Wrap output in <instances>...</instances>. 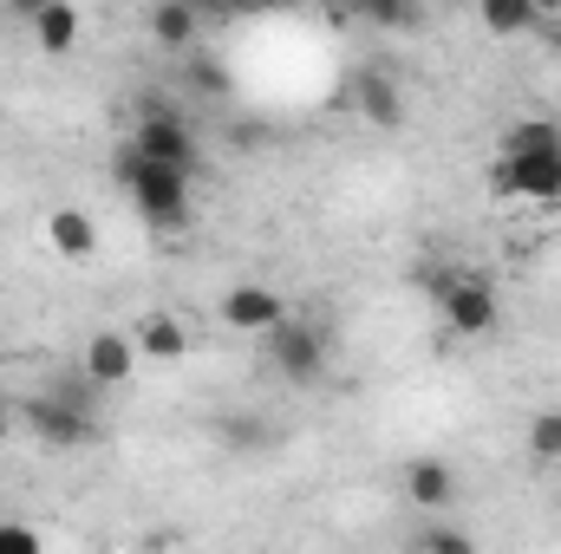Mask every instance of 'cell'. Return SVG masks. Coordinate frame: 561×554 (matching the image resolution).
Returning <instances> with one entry per match:
<instances>
[{"label":"cell","instance_id":"cell-3","mask_svg":"<svg viewBox=\"0 0 561 554\" xmlns=\"http://www.w3.org/2000/svg\"><path fill=\"white\" fill-rule=\"evenodd\" d=\"M92 399H59V392H39V399H26L20 417L33 424V437L39 443H53V450H79V443H92L99 437V424L85 412Z\"/></svg>","mask_w":561,"mask_h":554},{"label":"cell","instance_id":"cell-24","mask_svg":"<svg viewBox=\"0 0 561 554\" xmlns=\"http://www.w3.org/2000/svg\"><path fill=\"white\" fill-rule=\"evenodd\" d=\"M529 7H536V20H556L561 13V0H529Z\"/></svg>","mask_w":561,"mask_h":554},{"label":"cell","instance_id":"cell-26","mask_svg":"<svg viewBox=\"0 0 561 554\" xmlns=\"http://www.w3.org/2000/svg\"><path fill=\"white\" fill-rule=\"evenodd\" d=\"M0 437H7V399H0Z\"/></svg>","mask_w":561,"mask_h":554},{"label":"cell","instance_id":"cell-8","mask_svg":"<svg viewBox=\"0 0 561 554\" xmlns=\"http://www.w3.org/2000/svg\"><path fill=\"white\" fill-rule=\"evenodd\" d=\"M138 339L131 333H92L85 339V379L92 385H125L131 372H138Z\"/></svg>","mask_w":561,"mask_h":554},{"label":"cell","instance_id":"cell-6","mask_svg":"<svg viewBox=\"0 0 561 554\" xmlns=\"http://www.w3.org/2000/svg\"><path fill=\"white\" fill-rule=\"evenodd\" d=\"M131 150H138V157H157V163H183V170H196V138H190V125H183L176 112H163V105H150V112L138 118Z\"/></svg>","mask_w":561,"mask_h":554},{"label":"cell","instance_id":"cell-5","mask_svg":"<svg viewBox=\"0 0 561 554\" xmlns=\"http://www.w3.org/2000/svg\"><path fill=\"white\" fill-rule=\"evenodd\" d=\"M262 339H268V359L280 366V379L313 385V379L327 372V333H320V326H307V320H280V326H268Z\"/></svg>","mask_w":561,"mask_h":554},{"label":"cell","instance_id":"cell-19","mask_svg":"<svg viewBox=\"0 0 561 554\" xmlns=\"http://www.w3.org/2000/svg\"><path fill=\"white\" fill-rule=\"evenodd\" d=\"M0 554H39V535L20 522H0Z\"/></svg>","mask_w":561,"mask_h":554},{"label":"cell","instance_id":"cell-14","mask_svg":"<svg viewBox=\"0 0 561 554\" xmlns=\"http://www.w3.org/2000/svg\"><path fill=\"white\" fill-rule=\"evenodd\" d=\"M150 39L170 46V53H183L196 39V0H157L150 7Z\"/></svg>","mask_w":561,"mask_h":554},{"label":"cell","instance_id":"cell-2","mask_svg":"<svg viewBox=\"0 0 561 554\" xmlns=\"http://www.w3.org/2000/svg\"><path fill=\"white\" fill-rule=\"evenodd\" d=\"M490 189L503 203H561V143L556 150H503L490 163Z\"/></svg>","mask_w":561,"mask_h":554},{"label":"cell","instance_id":"cell-9","mask_svg":"<svg viewBox=\"0 0 561 554\" xmlns=\"http://www.w3.org/2000/svg\"><path fill=\"white\" fill-rule=\"evenodd\" d=\"M46 242H53V255H66V262H92V255H99V222H92L85 209H53V216H46Z\"/></svg>","mask_w":561,"mask_h":554},{"label":"cell","instance_id":"cell-7","mask_svg":"<svg viewBox=\"0 0 561 554\" xmlns=\"http://www.w3.org/2000/svg\"><path fill=\"white\" fill-rule=\"evenodd\" d=\"M222 320L236 326V333H268L287 320V307H280L275 287H262V280H242V287H229L222 293Z\"/></svg>","mask_w":561,"mask_h":554},{"label":"cell","instance_id":"cell-12","mask_svg":"<svg viewBox=\"0 0 561 554\" xmlns=\"http://www.w3.org/2000/svg\"><path fill=\"white\" fill-rule=\"evenodd\" d=\"M131 339H138L144 359H183V353H190V326H183L176 313H150V320H138Z\"/></svg>","mask_w":561,"mask_h":554},{"label":"cell","instance_id":"cell-20","mask_svg":"<svg viewBox=\"0 0 561 554\" xmlns=\"http://www.w3.org/2000/svg\"><path fill=\"white\" fill-rule=\"evenodd\" d=\"M424 549H437V554H470L477 542H470L463 529H431V535H424Z\"/></svg>","mask_w":561,"mask_h":554},{"label":"cell","instance_id":"cell-17","mask_svg":"<svg viewBox=\"0 0 561 554\" xmlns=\"http://www.w3.org/2000/svg\"><path fill=\"white\" fill-rule=\"evenodd\" d=\"M529 457L536 463H561V412H542L529 424Z\"/></svg>","mask_w":561,"mask_h":554},{"label":"cell","instance_id":"cell-25","mask_svg":"<svg viewBox=\"0 0 561 554\" xmlns=\"http://www.w3.org/2000/svg\"><path fill=\"white\" fill-rule=\"evenodd\" d=\"M39 7H46V0H13V13H26V20H33Z\"/></svg>","mask_w":561,"mask_h":554},{"label":"cell","instance_id":"cell-15","mask_svg":"<svg viewBox=\"0 0 561 554\" xmlns=\"http://www.w3.org/2000/svg\"><path fill=\"white\" fill-rule=\"evenodd\" d=\"M483 26H490L496 39H516V33L536 26V7H529V0H483Z\"/></svg>","mask_w":561,"mask_h":554},{"label":"cell","instance_id":"cell-4","mask_svg":"<svg viewBox=\"0 0 561 554\" xmlns=\"http://www.w3.org/2000/svg\"><path fill=\"white\" fill-rule=\"evenodd\" d=\"M437 307H444V326H450L457 339H483V333H496V320H503L490 280H477V275L444 280V287H437Z\"/></svg>","mask_w":561,"mask_h":554},{"label":"cell","instance_id":"cell-23","mask_svg":"<svg viewBox=\"0 0 561 554\" xmlns=\"http://www.w3.org/2000/svg\"><path fill=\"white\" fill-rule=\"evenodd\" d=\"M196 7H222V13H249V7H262V0H196Z\"/></svg>","mask_w":561,"mask_h":554},{"label":"cell","instance_id":"cell-11","mask_svg":"<svg viewBox=\"0 0 561 554\" xmlns=\"http://www.w3.org/2000/svg\"><path fill=\"white\" fill-rule=\"evenodd\" d=\"M405 496H412L419 509H444V503L457 496V470H450L444 457H419V463L405 470Z\"/></svg>","mask_w":561,"mask_h":554},{"label":"cell","instance_id":"cell-18","mask_svg":"<svg viewBox=\"0 0 561 554\" xmlns=\"http://www.w3.org/2000/svg\"><path fill=\"white\" fill-rule=\"evenodd\" d=\"M190 79H196V92H209V99H222V92H229V79H222V66H216V59H196V66H190Z\"/></svg>","mask_w":561,"mask_h":554},{"label":"cell","instance_id":"cell-10","mask_svg":"<svg viewBox=\"0 0 561 554\" xmlns=\"http://www.w3.org/2000/svg\"><path fill=\"white\" fill-rule=\"evenodd\" d=\"M79 33H85V20H79L72 0H46V7L33 13V39H39V53H53V59H66V53L79 46Z\"/></svg>","mask_w":561,"mask_h":554},{"label":"cell","instance_id":"cell-13","mask_svg":"<svg viewBox=\"0 0 561 554\" xmlns=\"http://www.w3.org/2000/svg\"><path fill=\"white\" fill-rule=\"evenodd\" d=\"M359 112H366V125H379V131H399V125H405V99H399V85H392L386 72H366V79H359Z\"/></svg>","mask_w":561,"mask_h":554},{"label":"cell","instance_id":"cell-22","mask_svg":"<svg viewBox=\"0 0 561 554\" xmlns=\"http://www.w3.org/2000/svg\"><path fill=\"white\" fill-rule=\"evenodd\" d=\"M222 437H229V443H262L268 430H262V424H249V417H236V424H222Z\"/></svg>","mask_w":561,"mask_h":554},{"label":"cell","instance_id":"cell-21","mask_svg":"<svg viewBox=\"0 0 561 554\" xmlns=\"http://www.w3.org/2000/svg\"><path fill=\"white\" fill-rule=\"evenodd\" d=\"M359 7H366L373 20H405V13H412L419 0H359Z\"/></svg>","mask_w":561,"mask_h":554},{"label":"cell","instance_id":"cell-1","mask_svg":"<svg viewBox=\"0 0 561 554\" xmlns=\"http://www.w3.org/2000/svg\"><path fill=\"white\" fill-rule=\"evenodd\" d=\"M118 183H125V196L138 203V216L150 229H176L190 216V170L183 163H157V157L125 150L118 157Z\"/></svg>","mask_w":561,"mask_h":554},{"label":"cell","instance_id":"cell-16","mask_svg":"<svg viewBox=\"0 0 561 554\" xmlns=\"http://www.w3.org/2000/svg\"><path fill=\"white\" fill-rule=\"evenodd\" d=\"M556 143H561V125H549V118H523V125L503 131V150H556Z\"/></svg>","mask_w":561,"mask_h":554}]
</instances>
